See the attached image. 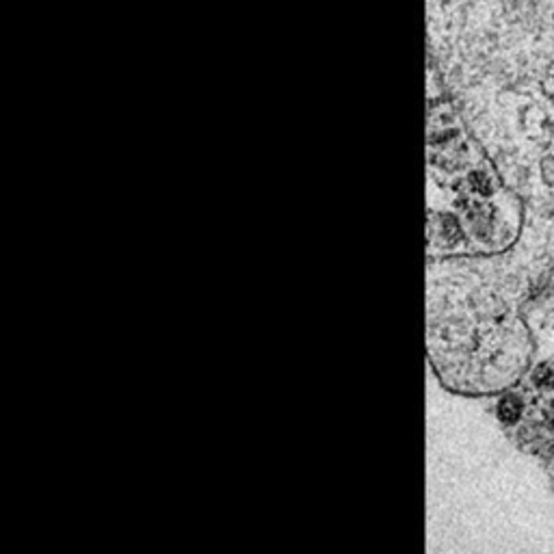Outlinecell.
I'll return each mask as SVG.
<instances>
[{"label": "cell", "instance_id": "obj_1", "mask_svg": "<svg viewBox=\"0 0 554 554\" xmlns=\"http://www.w3.org/2000/svg\"><path fill=\"white\" fill-rule=\"evenodd\" d=\"M526 414V401L522 394L502 392L496 403V416L502 425H518Z\"/></svg>", "mask_w": 554, "mask_h": 554}]
</instances>
